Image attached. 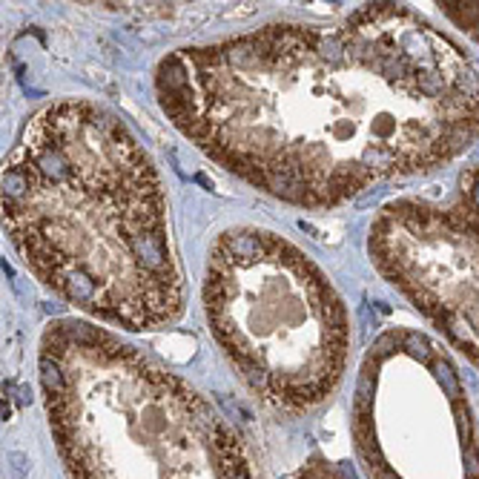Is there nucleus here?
<instances>
[{"label": "nucleus", "mask_w": 479, "mask_h": 479, "mask_svg": "<svg viewBox=\"0 0 479 479\" xmlns=\"http://www.w3.org/2000/svg\"><path fill=\"white\" fill-rule=\"evenodd\" d=\"M156 95L209 161L304 209L431 172L479 138L476 69L393 3L176 49L156 66Z\"/></svg>", "instance_id": "obj_1"}, {"label": "nucleus", "mask_w": 479, "mask_h": 479, "mask_svg": "<svg viewBox=\"0 0 479 479\" xmlns=\"http://www.w3.org/2000/svg\"><path fill=\"white\" fill-rule=\"evenodd\" d=\"M3 227L29 270L92 319L138 333L184 313L156 161L98 104L29 118L3 169Z\"/></svg>", "instance_id": "obj_2"}, {"label": "nucleus", "mask_w": 479, "mask_h": 479, "mask_svg": "<svg viewBox=\"0 0 479 479\" xmlns=\"http://www.w3.org/2000/svg\"><path fill=\"white\" fill-rule=\"evenodd\" d=\"M37 370L72 479H259L198 391L89 321H52Z\"/></svg>", "instance_id": "obj_3"}, {"label": "nucleus", "mask_w": 479, "mask_h": 479, "mask_svg": "<svg viewBox=\"0 0 479 479\" xmlns=\"http://www.w3.org/2000/svg\"><path fill=\"white\" fill-rule=\"evenodd\" d=\"M209 333L264 405L308 413L328 399L350 353V319L330 279L284 236L233 227L204 270Z\"/></svg>", "instance_id": "obj_4"}, {"label": "nucleus", "mask_w": 479, "mask_h": 479, "mask_svg": "<svg viewBox=\"0 0 479 479\" xmlns=\"http://www.w3.org/2000/svg\"><path fill=\"white\" fill-rule=\"evenodd\" d=\"M370 259L459 350L479 365V167L456 201H393L370 227Z\"/></svg>", "instance_id": "obj_5"}, {"label": "nucleus", "mask_w": 479, "mask_h": 479, "mask_svg": "<svg viewBox=\"0 0 479 479\" xmlns=\"http://www.w3.org/2000/svg\"><path fill=\"white\" fill-rule=\"evenodd\" d=\"M296 479H344L336 468H330L324 459H310V465H304V471Z\"/></svg>", "instance_id": "obj_6"}]
</instances>
